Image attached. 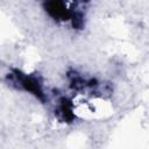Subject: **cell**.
<instances>
[{"mask_svg": "<svg viewBox=\"0 0 149 149\" xmlns=\"http://www.w3.org/2000/svg\"><path fill=\"white\" fill-rule=\"evenodd\" d=\"M45 13L56 21H70L73 28H81L84 24V15L81 12L72 10L61 1H47L43 3Z\"/></svg>", "mask_w": 149, "mask_h": 149, "instance_id": "cell-1", "label": "cell"}, {"mask_svg": "<svg viewBox=\"0 0 149 149\" xmlns=\"http://www.w3.org/2000/svg\"><path fill=\"white\" fill-rule=\"evenodd\" d=\"M15 77V80L19 83V85L27 92L34 94L37 99L44 101L45 99V94L43 92V87H42V83L40 81L38 78L31 76V74H27V73H23L19 70H15L14 71V74Z\"/></svg>", "mask_w": 149, "mask_h": 149, "instance_id": "cell-2", "label": "cell"}, {"mask_svg": "<svg viewBox=\"0 0 149 149\" xmlns=\"http://www.w3.org/2000/svg\"><path fill=\"white\" fill-rule=\"evenodd\" d=\"M58 112L62 115L63 120L66 121H72L74 118L73 114V108H72V102L71 100H69L68 98H62L59 100V105H58Z\"/></svg>", "mask_w": 149, "mask_h": 149, "instance_id": "cell-3", "label": "cell"}]
</instances>
